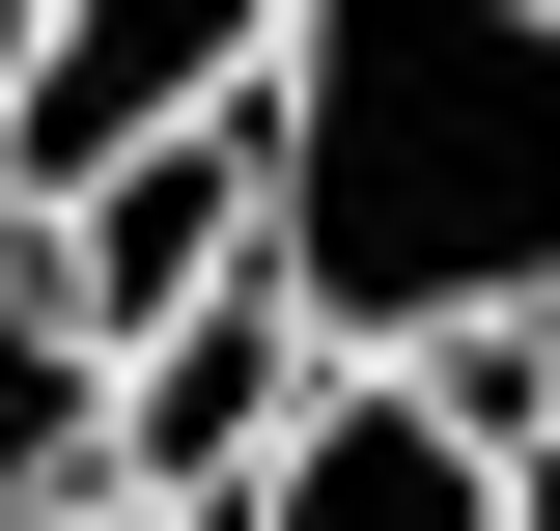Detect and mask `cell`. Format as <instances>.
I'll use <instances>...</instances> for the list:
<instances>
[{
  "instance_id": "1",
  "label": "cell",
  "mask_w": 560,
  "mask_h": 531,
  "mask_svg": "<svg viewBox=\"0 0 560 531\" xmlns=\"http://www.w3.org/2000/svg\"><path fill=\"white\" fill-rule=\"evenodd\" d=\"M253 252L337 364H477L560 308V0H280Z\"/></svg>"
},
{
  "instance_id": "2",
  "label": "cell",
  "mask_w": 560,
  "mask_h": 531,
  "mask_svg": "<svg viewBox=\"0 0 560 531\" xmlns=\"http://www.w3.org/2000/svg\"><path fill=\"white\" fill-rule=\"evenodd\" d=\"M504 420H533V335H477V364H308V420L253 448L224 531H504Z\"/></svg>"
},
{
  "instance_id": "3",
  "label": "cell",
  "mask_w": 560,
  "mask_h": 531,
  "mask_svg": "<svg viewBox=\"0 0 560 531\" xmlns=\"http://www.w3.org/2000/svg\"><path fill=\"white\" fill-rule=\"evenodd\" d=\"M280 0H28L0 28V197H84V168H140V140L253 113Z\"/></svg>"
},
{
  "instance_id": "4",
  "label": "cell",
  "mask_w": 560,
  "mask_h": 531,
  "mask_svg": "<svg viewBox=\"0 0 560 531\" xmlns=\"http://www.w3.org/2000/svg\"><path fill=\"white\" fill-rule=\"evenodd\" d=\"M308 364H337V335L280 308V252L197 280L168 335H113V504H253V448L308 420Z\"/></svg>"
},
{
  "instance_id": "5",
  "label": "cell",
  "mask_w": 560,
  "mask_h": 531,
  "mask_svg": "<svg viewBox=\"0 0 560 531\" xmlns=\"http://www.w3.org/2000/svg\"><path fill=\"white\" fill-rule=\"evenodd\" d=\"M253 113H197V140H140V168H84V197H28V280H57L84 335H168L197 280H253Z\"/></svg>"
},
{
  "instance_id": "6",
  "label": "cell",
  "mask_w": 560,
  "mask_h": 531,
  "mask_svg": "<svg viewBox=\"0 0 560 531\" xmlns=\"http://www.w3.org/2000/svg\"><path fill=\"white\" fill-rule=\"evenodd\" d=\"M84 475H113V335H84L57 280H28V224H0V531L84 504Z\"/></svg>"
},
{
  "instance_id": "7",
  "label": "cell",
  "mask_w": 560,
  "mask_h": 531,
  "mask_svg": "<svg viewBox=\"0 0 560 531\" xmlns=\"http://www.w3.org/2000/svg\"><path fill=\"white\" fill-rule=\"evenodd\" d=\"M504 531H560V392H533V420H504Z\"/></svg>"
},
{
  "instance_id": "8",
  "label": "cell",
  "mask_w": 560,
  "mask_h": 531,
  "mask_svg": "<svg viewBox=\"0 0 560 531\" xmlns=\"http://www.w3.org/2000/svg\"><path fill=\"white\" fill-rule=\"evenodd\" d=\"M28 531H224V504H113V475H84V504H28Z\"/></svg>"
},
{
  "instance_id": "9",
  "label": "cell",
  "mask_w": 560,
  "mask_h": 531,
  "mask_svg": "<svg viewBox=\"0 0 560 531\" xmlns=\"http://www.w3.org/2000/svg\"><path fill=\"white\" fill-rule=\"evenodd\" d=\"M533 392H560V308H533Z\"/></svg>"
},
{
  "instance_id": "10",
  "label": "cell",
  "mask_w": 560,
  "mask_h": 531,
  "mask_svg": "<svg viewBox=\"0 0 560 531\" xmlns=\"http://www.w3.org/2000/svg\"><path fill=\"white\" fill-rule=\"evenodd\" d=\"M0 28H28V0H0Z\"/></svg>"
},
{
  "instance_id": "11",
  "label": "cell",
  "mask_w": 560,
  "mask_h": 531,
  "mask_svg": "<svg viewBox=\"0 0 560 531\" xmlns=\"http://www.w3.org/2000/svg\"><path fill=\"white\" fill-rule=\"evenodd\" d=\"M0 224H28V197H0Z\"/></svg>"
}]
</instances>
